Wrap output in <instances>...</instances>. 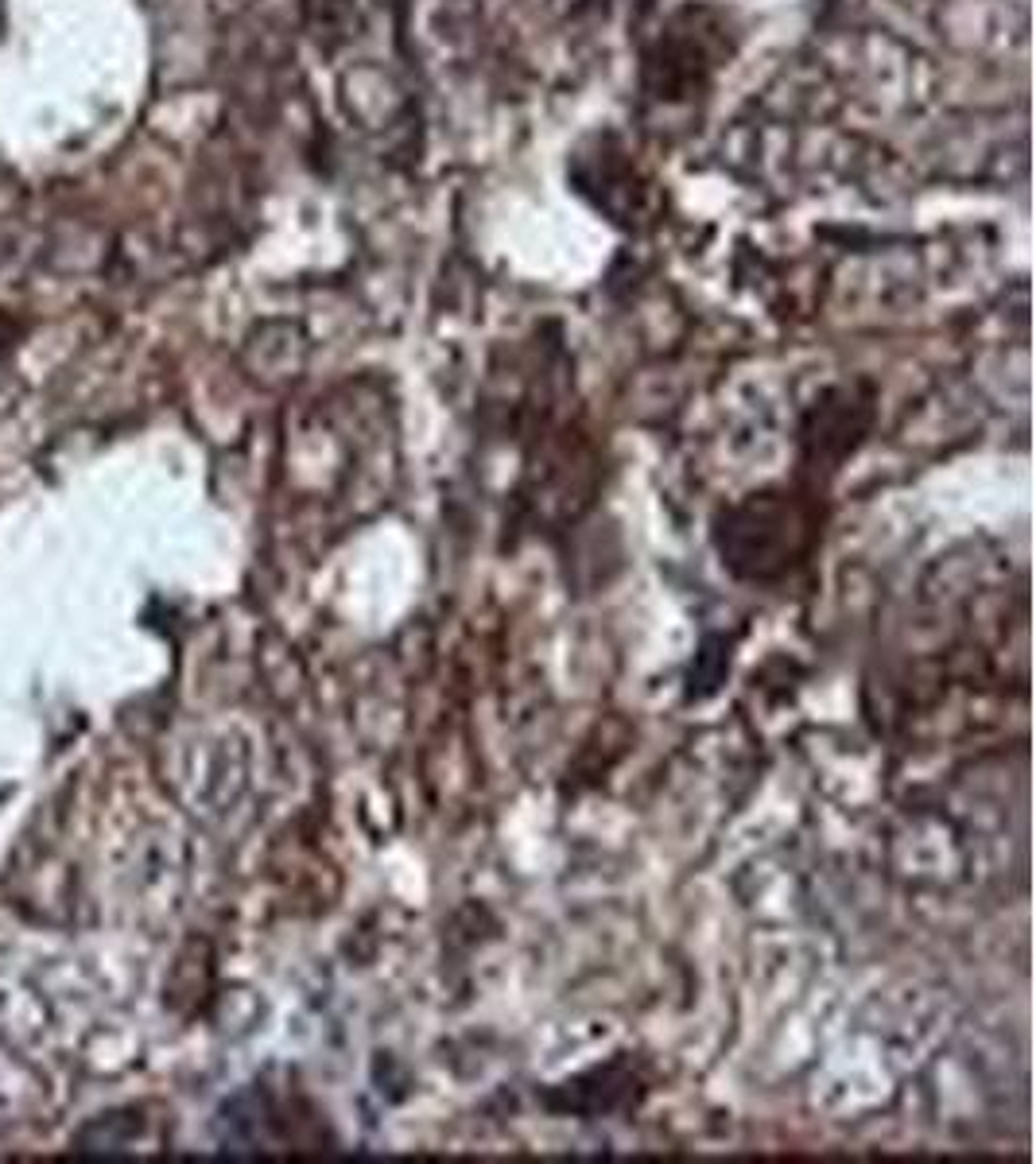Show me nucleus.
I'll use <instances>...</instances> for the list:
<instances>
[{
  "label": "nucleus",
  "mask_w": 1036,
  "mask_h": 1164,
  "mask_svg": "<svg viewBox=\"0 0 1036 1164\" xmlns=\"http://www.w3.org/2000/svg\"><path fill=\"white\" fill-rule=\"evenodd\" d=\"M819 536V505L796 493H761L734 505L718 528L726 563L745 578H776L804 563Z\"/></svg>",
  "instance_id": "nucleus-1"
}]
</instances>
